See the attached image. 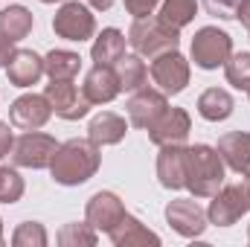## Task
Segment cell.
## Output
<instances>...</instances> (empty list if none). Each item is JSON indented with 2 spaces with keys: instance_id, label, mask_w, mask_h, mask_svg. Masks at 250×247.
Listing matches in <instances>:
<instances>
[{
  "instance_id": "10",
  "label": "cell",
  "mask_w": 250,
  "mask_h": 247,
  "mask_svg": "<svg viewBox=\"0 0 250 247\" xmlns=\"http://www.w3.org/2000/svg\"><path fill=\"white\" fill-rule=\"evenodd\" d=\"M166 224L184 239H198L204 236L209 218H207V209L195 198H175L166 204Z\"/></svg>"
},
{
  "instance_id": "13",
  "label": "cell",
  "mask_w": 250,
  "mask_h": 247,
  "mask_svg": "<svg viewBox=\"0 0 250 247\" xmlns=\"http://www.w3.org/2000/svg\"><path fill=\"white\" fill-rule=\"evenodd\" d=\"M53 108L44 93H23L9 105V123L21 131H41L50 123Z\"/></svg>"
},
{
  "instance_id": "29",
  "label": "cell",
  "mask_w": 250,
  "mask_h": 247,
  "mask_svg": "<svg viewBox=\"0 0 250 247\" xmlns=\"http://www.w3.org/2000/svg\"><path fill=\"white\" fill-rule=\"evenodd\" d=\"M12 245L15 247H47L50 245V236H47L44 224H38V221H23V224L15 227Z\"/></svg>"
},
{
  "instance_id": "24",
  "label": "cell",
  "mask_w": 250,
  "mask_h": 247,
  "mask_svg": "<svg viewBox=\"0 0 250 247\" xmlns=\"http://www.w3.org/2000/svg\"><path fill=\"white\" fill-rule=\"evenodd\" d=\"M114 70H117V79H120V87H123L125 93H134V90H140V87H146V82H148V67L143 62V56H128L125 53L120 62L114 64Z\"/></svg>"
},
{
  "instance_id": "12",
  "label": "cell",
  "mask_w": 250,
  "mask_h": 247,
  "mask_svg": "<svg viewBox=\"0 0 250 247\" xmlns=\"http://www.w3.org/2000/svg\"><path fill=\"white\" fill-rule=\"evenodd\" d=\"M123 215H125L123 198H120L117 192H108V189L90 195V201H87V206H84V221H87L96 233H105V236L123 221Z\"/></svg>"
},
{
  "instance_id": "31",
  "label": "cell",
  "mask_w": 250,
  "mask_h": 247,
  "mask_svg": "<svg viewBox=\"0 0 250 247\" xmlns=\"http://www.w3.org/2000/svg\"><path fill=\"white\" fill-rule=\"evenodd\" d=\"M201 3H204V9H207L212 18L230 21V18H236V9H239L242 0H201Z\"/></svg>"
},
{
  "instance_id": "25",
  "label": "cell",
  "mask_w": 250,
  "mask_h": 247,
  "mask_svg": "<svg viewBox=\"0 0 250 247\" xmlns=\"http://www.w3.org/2000/svg\"><path fill=\"white\" fill-rule=\"evenodd\" d=\"M82 70V56L73 50H50L44 56V76L50 79H76Z\"/></svg>"
},
{
  "instance_id": "11",
  "label": "cell",
  "mask_w": 250,
  "mask_h": 247,
  "mask_svg": "<svg viewBox=\"0 0 250 247\" xmlns=\"http://www.w3.org/2000/svg\"><path fill=\"white\" fill-rule=\"evenodd\" d=\"M169 108V96L163 93V90H157V87H140V90H134L131 93V99L125 102V114H128V123L134 125V128H151L154 120L163 114Z\"/></svg>"
},
{
  "instance_id": "14",
  "label": "cell",
  "mask_w": 250,
  "mask_h": 247,
  "mask_svg": "<svg viewBox=\"0 0 250 247\" xmlns=\"http://www.w3.org/2000/svg\"><path fill=\"white\" fill-rule=\"evenodd\" d=\"M189 131H192V117L184 108H166L154 125L148 128V140L160 148V145H187Z\"/></svg>"
},
{
  "instance_id": "2",
  "label": "cell",
  "mask_w": 250,
  "mask_h": 247,
  "mask_svg": "<svg viewBox=\"0 0 250 247\" xmlns=\"http://www.w3.org/2000/svg\"><path fill=\"white\" fill-rule=\"evenodd\" d=\"M227 178V166L218 154L215 145L195 143L189 145V163H187V189L192 198H212Z\"/></svg>"
},
{
  "instance_id": "33",
  "label": "cell",
  "mask_w": 250,
  "mask_h": 247,
  "mask_svg": "<svg viewBox=\"0 0 250 247\" xmlns=\"http://www.w3.org/2000/svg\"><path fill=\"white\" fill-rule=\"evenodd\" d=\"M12 145H15V134H12V128L6 123H0V160L6 157V154H12Z\"/></svg>"
},
{
  "instance_id": "19",
  "label": "cell",
  "mask_w": 250,
  "mask_h": 247,
  "mask_svg": "<svg viewBox=\"0 0 250 247\" xmlns=\"http://www.w3.org/2000/svg\"><path fill=\"white\" fill-rule=\"evenodd\" d=\"M125 134H128V123H125V117L114 114V111H102L87 123V140L96 143L99 148L123 143Z\"/></svg>"
},
{
  "instance_id": "27",
  "label": "cell",
  "mask_w": 250,
  "mask_h": 247,
  "mask_svg": "<svg viewBox=\"0 0 250 247\" xmlns=\"http://www.w3.org/2000/svg\"><path fill=\"white\" fill-rule=\"evenodd\" d=\"M56 242L62 247H93L99 242V233L87 224V221H73V224H64L56 236Z\"/></svg>"
},
{
  "instance_id": "40",
  "label": "cell",
  "mask_w": 250,
  "mask_h": 247,
  "mask_svg": "<svg viewBox=\"0 0 250 247\" xmlns=\"http://www.w3.org/2000/svg\"><path fill=\"white\" fill-rule=\"evenodd\" d=\"M248 99H250V87H248Z\"/></svg>"
},
{
  "instance_id": "36",
  "label": "cell",
  "mask_w": 250,
  "mask_h": 247,
  "mask_svg": "<svg viewBox=\"0 0 250 247\" xmlns=\"http://www.w3.org/2000/svg\"><path fill=\"white\" fill-rule=\"evenodd\" d=\"M90 9H96V12H108L111 6H114V0H84Z\"/></svg>"
},
{
  "instance_id": "26",
  "label": "cell",
  "mask_w": 250,
  "mask_h": 247,
  "mask_svg": "<svg viewBox=\"0 0 250 247\" xmlns=\"http://www.w3.org/2000/svg\"><path fill=\"white\" fill-rule=\"evenodd\" d=\"M160 21H166L175 29H184L198 15V0H160Z\"/></svg>"
},
{
  "instance_id": "5",
  "label": "cell",
  "mask_w": 250,
  "mask_h": 247,
  "mask_svg": "<svg viewBox=\"0 0 250 247\" xmlns=\"http://www.w3.org/2000/svg\"><path fill=\"white\" fill-rule=\"evenodd\" d=\"M233 53V38L218 29V26H201L192 38V47H189V56L195 67L201 70H218L224 67V62L230 59Z\"/></svg>"
},
{
  "instance_id": "23",
  "label": "cell",
  "mask_w": 250,
  "mask_h": 247,
  "mask_svg": "<svg viewBox=\"0 0 250 247\" xmlns=\"http://www.w3.org/2000/svg\"><path fill=\"white\" fill-rule=\"evenodd\" d=\"M233 111H236V102L224 87H209L198 96V114L207 123H224L233 117Z\"/></svg>"
},
{
  "instance_id": "18",
  "label": "cell",
  "mask_w": 250,
  "mask_h": 247,
  "mask_svg": "<svg viewBox=\"0 0 250 247\" xmlns=\"http://www.w3.org/2000/svg\"><path fill=\"white\" fill-rule=\"evenodd\" d=\"M6 76L15 87H32L44 76V59L32 50H15L12 62L6 64Z\"/></svg>"
},
{
  "instance_id": "34",
  "label": "cell",
  "mask_w": 250,
  "mask_h": 247,
  "mask_svg": "<svg viewBox=\"0 0 250 247\" xmlns=\"http://www.w3.org/2000/svg\"><path fill=\"white\" fill-rule=\"evenodd\" d=\"M12 56H15V44L0 35V67H6V64L12 62Z\"/></svg>"
},
{
  "instance_id": "4",
  "label": "cell",
  "mask_w": 250,
  "mask_h": 247,
  "mask_svg": "<svg viewBox=\"0 0 250 247\" xmlns=\"http://www.w3.org/2000/svg\"><path fill=\"white\" fill-rule=\"evenodd\" d=\"M250 212V175H242V184H224L207 206V218L215 227H233Z\"/></svg>"
},
{
  "instance_id": "28",
  "label": "cell",
  "mask_w": 250,
  "mask_h": 247,
  "mask_svg": "<svg viewBox=\"0 0 250 247\" xmlns=\"http://www.w3.org/2000/svg\"><path fill=\"white\" fill-rule=\"evenodd\" d=\"M224 76H227V84H233L236 90H248L250 87V53H230V59L224 62Z\"/></svg>"
},
{
  "instance_id": "8",
  "label": "cell",
  "mask_w": 250,
  "mask_h": 247,
  "mask_svg": "<svg viewBox=\"0 0 250 247\" xmlns=\"http://www.w3.org/2000/svg\"><path fill=\"white\" fill-rule=\"evenodd\" d=\"M59 140L44 131H23L12 145V160L21 169H50Z\"/></svg>"
},
{
  "instance_id": "30",
  "label": "cell",
  "mask_w": 250,
  "mask_h": 247,
  "mask_svg": "<svg viewBox=\"0 0 250 247\" xmlns=\"http://www.w3.org/2000/svg\"><path fill=\"white\" fill-rule=\"evenodd\" d=\"M23 178L9 169V166H0V204H18L23 198Z\"/></svg>"
},
{
  "instance_id": "3",
  "label": "cell",
  "mask_w": 250,
  "mask_h": 247,
  "mask_svg": "<svg viewBox=\"0 0 250 247\" xmlns=\"http://www.w3.org/2000/svg\"><path fill=\"white\" fill-rule=\"evenodd\" d=\"M128 44L134 47L137 56L143 59H157L169 50L181 47V29L169 26L166 21H160V15H148V18H134L131 29H128Z\"/></svg>"
},
{
  "instance_id": "22",
  "label": "cell",
  "mask_w": 250,
  "mask_h": 247,
  "mask_svg": "<svg viewBox=\"0 0 250 247\" xmlns=\"http://www.w3.org/2000/svg\"><path fill=\"white\" fill-rule=\"evenodd\" d=\"M32 26H35V18H32V12H29L26 6L12 3V6H6V9H0V35H3L6 41H12V44L23 41V38L32 32Z\"/></svg>"
},
{
  "instance_id": "15",
  "label": "cell",
  "mask_w": 250,
  "mask_h": 247,
  "mask_svg": "<svg viewBox=\"0 0 250 247\" xmlns=\"http://www.w3.org/2000/svg\"><path fill=\"white\" fill-rule=\"evenodd\" d=\"M189 145H160L157 154V178L163 189H187Z\"/></svg>"
},
{
  "instance_id": "39",
  "label": "cell",
  "mask_w": 250,
  "mask_h": 247,
  "mask_svg": "<svg viewBox=\"0 0 250 247\" xmlns=\"http://www.w3.org/2000/svg\"><path fill=\"white\" fill-rule=\"evenodd\" d=\"M248 242H250V227H248Z\"/></svg>"
},
{
  "instance_id": "16",
  "label": "cell",
  "mask_w": 250,
  "mask_h": 247,
  "mask_svg": "<svg viewBox=\"0 0 250 247\" xmlns=\"http://www.w3.org/2000/svg\"><path fill=\"white\" fill-rule=\"evenodd\" d=\"M82 93L87 96L90 105H108V102H114L123 93L117 70L108 67V64H93V70H87V76H84Z\"/></svg>"
},
{
  "instance_id": "9",
  "label": "cell",
  "mask_w": 250,
  "mask_h": 247,
  "mask_svg": "<svg viewBox=\"0 0 250 247\" xmlns=\"http://www.w3.org/2000/svg\"><path fill=\"white\" fill-rule=\"evenodd\" d=\"M44 96H47L53 114L62 117V120H67V123L84 120L87 111H90L87 96L73 84V79H50V84L44 87Z\"/></svg>"
},
{
  "instance_id": "21",
  "label": "cell",
  "mask_w": 250,
  "mask_h": 247,
  "mask_svg": "<svg viewBox=\"0 0 250 247\" xmlns=\"http://www.w3.org/2000/svg\"><path fill=\"white\" fill-rule=\"evenodd\" d=\"M125 44H128L125 32H120L117 26H105V29L93 38L90 59H93L96 64H108V67H114V64L125 56Z\"/></svg>"
},
{
  "instance_id": "35",
  "label": "cell",
  "mask_w": 250,
  "mask_h": 247,
  "mask_svg": "<svg viewBox=\"0 0 250 247\" xmlns=\"http://www.w3.org/2000/svg\"><path fill=\"white\" fill-rule=\"evenodd\" d=\"M236 18H239V23H242L245 29H250V0H242V3H239Z\"/></svg>"
},
{
  "instance_id": "32",
  "label": "cell",
  "mask_w": 250,
  "mask_h": 247,
  "mask_svg": "<svg viewBox=\"0 0 250 247\" xmlns=\"http://www.w3.org/2000/svg\"><path fill=\"white\" fill-rule=\"evenodd\" d=\"M157 6H160V0H125V12L131 18H148V15H154Z\"/></svg>"
},
{
  "instance_id": "20",
  "label": "cell",
  "mask_w": 250,
  "mask_h": 247,
  "mask_svg": "<svg viewBox=\"0 0 250 247\" xmlns=\"http://www.w3.org/2000/svg\"><path fill=\"white\" fill-rule=\"evenodd\" d=\"M108 239L117 247H140V245H160V236L154 230H148L140 218H134L131 212H125L123 221L108 233Z\"/></svg>"
},
{
  "instance_id": "7",
  "label": "cell",
  "mask_w": 250,
  "mask_h": 247,
  "mask_svg": "<svg viewBox=\"0 0 250 247\" xmlns=\"http://www.w3.org/2000/svg\"><path fill=\"white\" fill-rule=\"evenodd\" d=\"M148 76H151V82H154L157 90H163L166 96H178V93L187 90L192 70H189L187 56H181V50H169V53L151 59Z\"/></svg>"
},
{
  "instance_id": "37",
  "label": "cell",
  "mask_w": 250,
  "mask_h": 247,
  "mask_svg": "<svg viewBox=\"0 0 250 247\" xmlns=\"http://www.w3.org/2000/svg\"><path fill=\"white\" fill-rule=\"evenodd\" d=\"M0 245H3V218H0Z\"/></svg>"
},
{
  "instance_id": "1",
  "label": "cell",
  "mask_w": 250,
  "mask_h": 247,
  "mask_svg": "<svg viewBox=\"0 0 250 247\" xmlns=\"http://www.w3.org/2000/svg\"><path fill=\"white\" fill-rule=\"evenodd\" d=\"M102 166V148L90 140H67L59 143L53 160H50V175L59 186H82L87 184Z\"/></svg>"
},
{
  "instance_id": "38",
  "label": "cell",
  "mask_w": 250,
  "mask_h": 247,
  "mask_svg": "<svg viewBox=\"0 0 250 247\" xmlns=\"http://www.w3.org/2000/svg\"><path fill=\"white\" fill-rule=\"evenodd\" d=\"M41 3H64V0H41Z\"/></svg>"
},
{
  "instance_id": "17",
  "label": "cell",
  "mask_w": 250,
  "mask_h": 247,
  "mask_svg": "<svg viewBox=\"0 0 250 247\" xmlns=\"http://www.w3.org/2000/svg\"><path fill=\"white\" fill-rule=\"evenodd\" d=\"M215 148L227 169L236 175H250V131H227Z\"/></svg>"
},
{
  "instance_id": "6",
  "label": "cell",
  "mask_w": 250,
  "mask_h": 247,
  "mask_svg": "<svg viewBox=\"0 0 250 247\" xmlns=\"http://www.w3.org/2000/svg\"><path fill=\"white\" fill-rule=\"evenodd\" d=\"M53 32L64 41H73V44L90 41L96 32V18H93L90 6L82 0H64L62 9L53 18Z\"/></svg>"
}]
</instances>
